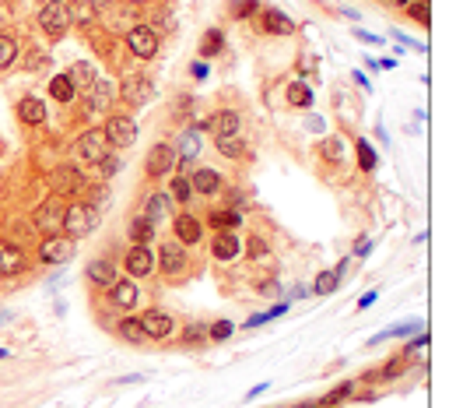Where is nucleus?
Returning a JSON list of instances; mask_svg holds the SVG:
<instances>
[{
	"mask_svg": "<svg viewBox=\"0 0 456 408\" xmlns=\"http://www.w3.org/2000/svg\"><path fill=\"white\" fill-rule=\"evenodd\" d=\"M95 225H99V212L91 208V204H67L64 232L71 240H81V236H88V232H95Z\"/></svg>",
	"mask_w": 456,
	"mask_h": 408,
	"instance_id": "obj_1",
	"label": "nucleus"
},
{
	"mask_svg": "<svg viewBox=\"0 0 456 408\" xmlns=\"http://www.w3.org/2000/svg\"><path fill=\"white\" fill-rule=\"evenodd\" d=\"M77 159L81 162H88V166H99L106 155H109V137H106V131H84L81 137H77Z\"/></svg>",
	"mask_w": 456,
	"mask_h": 408,
	"instance_id": "obj_2",
	"label": "nucleus"
},
{
	"mask_svg": "<svg viewBox=\"0 0 456 408\" xmlns=\"http://www.w3.org/2000/svg\"><path fill=\"white\" fill-rule=\"evenodd\" d=\"M39 28L49 36H64L71 28V11L67 4H60V0H46V4L39 8Z\"/></svg>",
	"mask_w": 456,
	"mask_h": 408,
	"instance_id": "obj_3",
	"label": "nucleus"
},
{
	"mask_svg": "<svg viewBox=\"0 0 456 408\" xmlns=\"http://www.w3.org/2000/svg\"><path fill=\"white\" fill-rule=\"evenodd\" d=\"M127 46H130V53L134 56H155L158 53V32L151 25H134L130 32H127Z\"/></svg>",
	"mask_w": 456,
	"mask_h": 408,
	"instance_id": "obj_4",
	"label": "nucleus"
},
{
	"mask_svg": "<svg viewBox=\"0 0 456 408\" xmlns=\"http://www.w3.org/2000/svg\"><path fill=\"white\" fill-rule=\"evenodd\" d=\"M64 212H67V204H64V197H49V201H43L39 204V212H36V225L43 229V232H56V229H64Z\"/></svg>",
	"mask_w": 456,
	"mask_h": 408,
	"instance_id": "obj_5",
	"label": "nucleus"
},
{
	"mask_svg": "<svg viewBox=\"0 0 456 408\" xmlns=\"http://www.w3.org/2000/svg\"><path fill=\"white\" fill-rule=\"evenodd\" d=\"M106 137H109V144H116V148H127V144L137 141V124L130 120V116H109L106 120Z\"/></svg>",
	"mask_w": 456,
	"mask_h": 408,
	"instance_id": "obj_6",
	"label": "nucleus"
},
{
	"mask_svg": "<svg viewBox=\"0 0 456 408\" xmlns=\"http://www.w3.org/2000/svg\"><path fill=\"white\" fill-rule=\"evenodd\" d=\"M39 257L46 264H64V260L74 257V240L71 236H46L39 247Z\"/></svg>",
	"mask_w": 456,
	"mask_h": 408,
	"instance_id": "obj_7",
	"label": "nucleus"
},
{
	"mask_svg": "<svg viewBox=\"0 0 456 408\" xmlns=\"http://www.w3.org/2000/svg\"><path fill=\"white\" fill-rule=\"evenodd\" d=\"M49 183H53L56 197H67V194H77L84 187V177H81V169H74V166H60L49 177Z\"/></svg>",
	"mask_w": 456,
	"mask_h": 408,
	"instance_id": "obj_8",
	"label": "nucleus"
},
{
	"mask_svg": "<svg viewBox=\"0 0 456 408\" xmlns=\"http://www.w3.org/2000/svg\"><path fill=\"white\" fill-rule=\"evenodd\" d=\"M123 99L130 102V106H144L151 95H155V84H151V78H144V74H130V78H123Z\"/></svg>",
	"mask_w": 456,
	"mask_h": 408,
	"instance_id": "obj_9",
	"label": "nucleus"
},
{
	"mask_svg": "<svg viewBox=\"0 0 456 408\" xmlns=\"http://www.w3.org/2000/svg\"><path fill=\"white\" fill-rule=\"evenodd\" d=\"M137 324H141V331H144L147 338H169V335H172V317L162 313V310H147V313H141V317H137Z\"/></svg>",
	"mask_w": 456,
	"mask_h": 408,
	"instance_id": "obj_10",
	"label": "nucleus"
},
{
	"mask_svg": "<svg viewBox=\"0 0 456 408\" xmlns=\"http://www.w3.org/2000/svg\"><path fill=\"white\" fill-rule=\"evenodd\" d=\"M176 166V152H172V144H155V148L147 152V177H165V172Z\"/></svg>",
	"mask_w": 456,
	"mask_h": 408,
	"instance_id": "obj_11",
	"label": "nucleus"
},
{
	"mask_svg": "<svg viewBox=\"0 0 456 408\" xmlns=\"http://www.w3.org/2000/svg\"><path fill=\"white\" fill-rule=\"evenodd\" d=\"M158 260H162V271L172 275V278L187 271V253H182V243H162Z\"/></svg>",
	"mask_w": 456,
	"mask_h": 408,
	"instance_id": "obj_12",
	"label": "nucleus"
},
{
	"mask_svg": "<svg viewBox=\"0 0 456 408\" xmlns=\"http://www.w3.org/2000/svg\"><path fill=\"white\" fill-rule=\"evenodd\" d=\"M21 271H25V253H21L18 247H11V243L0 240V275H4V278H14V275H21Z\"/></svg>",
	"mask_w": 456,
	"mask_h": 408,
	"instance_id": "obj_13",
	"label": "nucleus"
},
{
	"mask_svg": "<svg viewBox=\"0 0 456 408\" xmlns=\"http://www.w3.org/2000/svg\"><path fill=\"white\" fill-rule=\"evenodd\" d=\"M127 271L134 275V278H141V275H151L155 271V257H151V250L147 247H130V253H127Z\"/></svg>",
	"mask_w": 456,
	"mask_h": 408,
	"instance_id": "obj_14",
	"label": "nucleus"
},
{
	"mask_svg": "<svg viewBox=\"0 0 456 408\" xmlns=\"http://www.w3.org/2000/svg\"><path fill=\"white\" fill-rule=\"evenodd\" d=\"M239 113H232V109H221V113H215L211 116V131H215V137H235L239 134Z\"/></svg>",
	"mask_w": 456,
	"mask_h": 408,
	"instance_id": "obj_15",
	"label": "nucleus"
},
{
	"mask_svg": "<svg viewBox=\"0 0 456 408\" xmlns=\"http://www.w3.org/2000/svg\"><path fill=\"white\" fill-rule=\"evenodd\" d=\"M172 229H176L179 243H200V236H204V225H200V218H193V215H179V218L172 222Z\"/></svg>",
	"mask_w": 456,
	"mask_h": 408,
	"instance_id": "obj_16",
	"label": "nucleus"
},
{
	"mask_svg": "<svg viewBox=\"0 0 456 408\" xmlns=\"http://www.w3.org/2000/svg\"><path fill=\"white\" fill-rule=\"evenodd\" d=\"M88 282L99 285V288H112V285H116V268H112V260H91V264H88Z\"/></svg>",
	"mask_w": 456,
	"mask_h": 408,
	"instance_id": "obj_17",
	"label": "nucleus"
},
{
	"mask_svg": "<svg viewBox=\"0 0 456 408\" xmlns=\"http://www.w3.org/2000/svg\"><path fill=\"white\" fill-rule=\"evenodd\" d=\"M67 81L74 84V92H88L91 89V84H95L99 81V74H95V67H91V64H84V60H77L71 71H67Z\"/></svg>",
	"mask_w": 456,
	"mask_h": 408,
	"instance_id": "obj_18",
	"label": "nucleus"
},
{
	"mask_svg": "<svg viewBox=\"0 0 456 408\" xmlns=\"http://www.w3.org/2000/svg\"><path fill=\"white\" fill-rule=\"evenodd\" d=\"M109 102H112V84H109V81H95V84L88 89V109H91V113H106Z\"/></svg>",
	"mask_w": 456,
	"mask_h": 408,
	"instance_id": "obj_19",
	"label": "nucleus"
},
{
	"mask_svg": "<svg viewBox=\"0 0 456 408\" xmlns=\"http://www.w3.org/2000/svg\"><path fill=\"white\" fill-rule=\"evenodd\" d=\"M109 293H112V303H116V306L130 310V306L137 303V296H141V288H137V285H134V278H130V282H116V285L109 288Z\"/></svg>",
	"mask_w": 456,
	"mask_h": 408,
	"instance_id": "obj_20",
	"label": "nucleus"
},
{
	"mask_svg": "<svg viewBox=\"0 0 456 408\" xmlns=\"http://www.w3.org/2000/svg\"><path fill=\"white\" fill-rule=\"evenodd\" d=\"M18 116H21L28 127H39V124L46 120V106H43L39 99H21V102H18Z\"/></svg>",
	"mask_w": 456,
	"mask_h": 408,
	"instance_id": "obj_21",
	"label": "nucleus"
},
{
	"mask_svg": "<svg viewBox=\"0 0 456 408\" xmlns=\"http://www.w3.org/2000/svg\"><path fill=\"white\" fill-rule=\"evenodd\" d=\"M211 250H215L218 260H232L239 253V236H235V232H218L215 243H211Z\"/></svg>",
	"mask_w": 456,
	"mask_h": 408,
	"instance_id": "obj_22",
	"label": "nucleus"
},
{
	"mask_svg": "<svg viewBox=\"0 0 456 408\" xmlns=\"http://www.w3.org/2000/svg\"><path fill=\"white\" fill-rule=\"evenodd\" d=\"M197 194H215L218 187H221V177H218V172L215 169H197L193 172V183H190Z\"/></svg>",
	"mask_w": 456,
	"mask_h": 408,
	"instance_id": "obj_23",
	"label": "nucleus"
},
{
	"mask_svg": "<svg viewBox=\"0 0 456 408\" xmlns=\"http://www.w3.org/2000/svg\"><path fill=\"white\" fill-rule=\"evenodd\" d=\"M127 236H130L134 247H144L151 236H155V222H151V218H134L130 229H127Z\"/></svg>",
	"mask_w": 456,
	"mask_h": 408,
	"instance_id": "obj_24",
	"label": "nucleus"
},
{
	"mask_svg": "<svg viewBox=\"0 0 456 408\" xmlns=\"http://www.w3.org/2000/svg\"><path fill=\"white\" fill-rule=\"evenodd\" d=\"M263 28H267V32H278V36H291V32H295V25H291L281 11H274V8L263 14Z\"/></svg>",
	"mask_w": 456,
	"mask_h": 408,
	"instance_id": "obj_25",
	"label": "nucleus"
},
{
	"mask_svg": "<svg viewBox=\"0 0 456 408\" xmlns=\"http://www.w3.org/2000/svg\"><path fill=\"white\" fill-rule=\"evenodd\" d=\"M169 208H172V197H169V194H151V197H147V215H144V218L158 222V218L169 215Z\"/></svg>",
	"mask_w": 456,
	"mask_h": 408,
	"instance_id": "obj_26",
	"label": "nucleus"
},
{
	"mask_svg": "<svg viewBox=\"0 0 456 408\" xmlns=\"http://www.w3.org/2000/svg\"><path fill=\"white\" fill-rule=\"evenodd\" d=\"M221 49H225V32H221V28H207L204 39H200V53L204 56H215Z\"/></svg>",
	"mask_w": 456,
	"mask_h": 408,
	"instance_id": "obj_27",
	"label": "nucleus"
},
{
	"mask_svg": "<svg viewBox=\"0 0 456 408\" xmlns=\"http://www.w3.org/2000/svg\"><path fill=\"white\" fill-rule=\"evenodd\" d=\"M67 11H71V21H77V25H91V18H95L91 0H71Z\"/></svg>",
	"mask_w": 456,
	"mask_h": 408,
	"instance_id": "obj_28",
	"label": "nucleus"
},
{
	"mask_svg": "<svg viewBox=\"0 0 456 408\" xmlns=\"http://www.w3.org/2000/svg\"><path fill=\"white\" fill-rule=\"evenodd\" d=\"M49 95H53L56 102H71V99H74V84L67 81V74H60V78L49 81Z\"/></svg>",
	"mask_w": 456,
	"mask_h": 408,
	"instance_id": "obj_29",
	"label": "nucleus"
},
{
	"mask_svg": "<svg viewBox=\"0 0 456 408\" xmlns=\"http://www.w3.org/2000/svg\"><path fill=\"white\" fill-rule=\"evenodd\" d=\"M288 102H291V106H309V102H313L309 84H306V81H295V84H288Z\"/></svg>",
	"mask_w": 456,
	"mask_h": 408,
	"instance_id": "obj_30",
	"label": "nucleus"
},
{
	"mask_svg": "<svg viewBox=\"0 0 456 408\" xmlns=\"http://www.w3.org/2000/svg\"><path fill=\"white\" fill-rule=\"evenodd\" d=\"M119 338H127L130 345H141V341H147V335L141 331V324H137L134 317H127L123 324H119Z\"/></svg>",
	"mask_w": 456,
	"mask_h": 408,
	"instance_id": "obj_31",
	"label": "nucleus"
},
{
	"mask_svg": "<svg viewBox=\"0 0 456 408\" xmlns=\"http://www.w3.org/2000/svg\"><path fill=\"white\" fill-rule=\"evenodd\" d=\"M14 60H18V43L11 36H0V71L11 67Z\"/></svg>",
	"mask_w": 456,
	"mask_h": 408,
	"instance_id": "obj_32",
	"label": "nucleus"
},
{
	"mask_svg": "<svg viewBox=\"0 0 456 408\" xmlns=\"http://www.w3.org/2000/svg\"><path fill=\"white\" fill-rule=\"evenodd\" d=\"M211 225L215 229H239L242 225V212H215L211 215Z\"/></svg>",
	"mask_w": 456,
	"mask_h": 408,
	"instance_id": "obj_33",
	"label": "nucleus"
},
{
	"mask_svg": "<svg viewBox=\"0 0 456 408\" xmlns=\"http://www.w3.org/2000/svg\"><path fill=\"white\" fill-rule=\"evenodd\" d=\"M218 152H221L225 159H239L242 152H246V144H242L239 137H218Z\"/></svg>",
	"mask_w": 456,
	"mask_h": 408,
	"instance_id": "obj_34",
	"label": "nucleus"
},
{
	"mask_svg": "<svg viewBox=\"0 0 456 408\" xmlns=\"http://www.w3.org/2000/svg\"><path fill=\"white\" fill-rule=\"evenodd\" d=\"M337 282H341V275H337V271H323V275L316 278V288H313V293H320V296H330L333 288H337Z\"/></svg>",
	"mask_w": 456,
	"mask_h": 408,
	"instance_id": "obj_35",
	"label": "nucleus"
},
{
	"mask_svg": "<svg viewBox=\"0 0 456 408\" xmlns=\"http://www.w3.org/2000/svg\"><path fill=\"white\" fill-rule=\"evenodd\" d=\"M179 148H182V159H193V155L200 152V137H197V131H187V134H182Z\"/></svg>",
	"mask_w": 456,
	"mask_h": 408,
	"instance_id": "obj_36",
	"label": "nucleus"
},
{
	"mask_svg": "<svg viewBox=\"0 0 456 408\" xmlns=\"http://www.w3.org/2000/svg\"><path fill=\"white\" fill-rule=\"evenodd\" d=\"M204 341H207V328H204V324H190V328H187V335H182V345L200 348Z\"/></svg>",
	"mask_w": 456,
	"mask_h": 408,
	"instance_id": "obj_37",
	"label": "nucleus"
},
{
	"mask_svg": "<svg viewBox=\"0 0 456 408\" xmlns=\"http://www.w3.org/2000/svg\"><path fill=\"white\" fill-rule=\"evenodd\" d=\"M190 194H193L190 180H187V177H176V183H172V194H169V197H176V201H182V204H190Z\"/></svg>",
	"mask_w": 456,
	"mask_h": 408,
	"instance_id": "obj_38",
	"label": "nucleus"
},
{
	"mask_svg": "<svg viewBox=\"0 0 456 408\" xmlns=\"http://www.w3.org/2000/svg\"><path fill=\"white\" fill-rule=\"evenodd\" d=\"M358 159H361V169H369V172H372V169H376V162H379L369 141H358Z\"/></svg>",
	"mask_w": 456,
	"mask_h": 408,
	"instance_id": "obj_39",
	"label": "nucleus"
},
{
	"mask_svg": "<svg viewBox=\"0 0 456 408\" xmlns=\"http://www.w3.org/2000/svg\"><path fill=\"white\" fill-rule=\"evenodd\" d=\"M341 155H344V141H341V137H330V141H323V159L341 162Z\"/></svg>",
	"mask_w": 456,
	"mask_h": 408,
	"instance_id": "obj_40",
	"label": "nucleus"
},
{
	"mask_svg": "<svg viewBox=\"0 0 456 408\" xmlns=\"http://www.w3.org/2000/svg\"><path fill=\"white\" fill-rule=\"evenodd\" d=\"M256 8H260V0H232L235 18H250V14H256Z\"/></svg>",
	"mask_w": 456,
	"mask_h": 408,
	"instance_id": "obj_41",
	"label": "nucleus"
},
{
	"mask_svg": "<svg viewBox=\"0 0 456 408\" xmlns=\"http://www.w3.org/2000/svg\"><path fill=\"white\" fill-rule=\"evenodd\" d=\"M228 335H232V324H228V320H218V324L207 328V338H211V341H225Z\"/></svg>",
	"mask_w": 456,
	"mask_h": 408,
	"instance_id": "obj_42",
	"label": "nucleus"
},
{
	"mask_svg": "<svg viewBox=\"0 0 456 408\" xmlns=\"http://www.w3.org/2000/svg\"><path fill=\"white\" fill-rule=\"evenodd\" d=\"M278 313H285V303H281V306H274V310H267V313H256V317H250V320H246V328H260V324H267V320H274Z\"/></svg>",
	"mask_w": 456,
	"mask_h": 408,
	"instance_id": "obj_43",
	"label": "nucleus"
},
{
	"mask_svg": "<svg viewBox=\"0 0 456 408\" xmlns=\"http://www.w3.org/2000/svg\"><path fill=\"white\" fill-rule=\"evenodd\" d=\"M99 166H102V177H112V172L119 169V159H116V155H106Z\"/></svg>",
	"mask_w": 456,
	"mask_h": 408,
	"instance_id": "obj_44",
	"label": "nucleus"
},
{
	"mask_svg": "<svg viewBox=\"0 0 456 408\" xmlns=\"http://www.w3.org/2000/svg\"><path fill=\"white\" fill-rule=\"evenodd\" d=\"M411 18H418L421 25H429V4H414L411 8Z\"/></svg>",
	"mask_w": 456,
	"mask_h": 408,
	"instance_id": "obj_45",
	"label": "nucleus"
},
{
	"mask_svg": "<svg viewBox=\"0 0 456 408\" xmlns=\"http://www.w3.org/2000/svg\"><path fill=\"white\" fill-rule=\"evenodd\" d=\"M424 345H429V335H421L418 341H411V345H407V356H414V352H424Z\"/></svg>",
	"mask_w": 456,
	"mask_h": 408,
	"instance_id": "obj_46",
	"label": "nucleus"
},
{
	"mask_svg": "<svg viewBox=\"0 0 456 408\" xmlns=\"http://www.w3.org/2000/svg\"><path fill=\"white\" fill-rule=\"evenodd\" d=\"M250 250L256 253V260H270V253H267V247H263L260 240H253V243H250Z\"/></svg>",
	"mask_w": 456,
	"mask_h": 408,
	"instance_id": "obj_47",
	"label": "nucleus"
},
{
	"mask_svg": "<svg viewBox=\"0 0 456 408\" xmlns=\"http://www.w3.org/2000/svg\"><path fill=\"white\" fill-rule=\"evenodd\" d=\"M260 293H263V296H274V293H278V282H263Z\"/></svg>",
	"mask_w": 456,
	"mask_h": 408,
	"instance_id": "obj_48",
	"label": "nucleus"
},
{
	"mask_svg": "<svg viewBox=\"0 0 456 408\" xmlns=\"http://www.w3.org/2000/svg\"><path fill=\"white\" fill-rule=\"evenodd\" d=\"M386 4H397V8H407V4H411V0H386Z\"/></svg>",
	"mask_w": 456,
	"mask_h": 408,
	"instance_id": "obj_49",
	"label": "nucleus"
},
{
	"mask_svg": "<svg viewBox=\"0 0 456 408\" xmlns=\"http://www.w3.org/2000/svg\"><path fill=\"white\" fill-rule=\"evenodd\" d=\"M91 4H95V8H109V4H112V0H91Z\"/></svg>",
	"mask_w": 456,
	"mask_h": 408,
	"instance_id": "obj_50",
	"label": "nucleus"
},
{
	"mask_svg": "<svg viewBox=\"0 0 456 408\" xmlns=\"http://www.w3.org/2000/svg\"><path fill=\"white\" fill-rule=\"evenodd\" d=\"M130 4H144V0H130Z\"/></svg>",
	"mask_w": 456,
	"mask_h": 408,
	"instance_id": "obj_51",
	"label": "nucleus"
},
{
	"mask_svg": "<svg viewBox=\"0 0 456 408\" xmlns=\"http://www.w3.org/2000/svg\"><path fill=\"white\" fill-rule=\"evenodd\" d=\"M298 408H313V405H298Z\"/></svg>",
	"mask_w": 456,
	"mask_h": 408,
	"instance_id": "obj_52",
	"label": "nucleus"
},
{
	"mask_svg": "<svg viewBox=\"0 0 456 408\" xmlns=\"http://www.w3.org/2000/svg\"><path fill=\"white\" fill-rule=\"evenodd\" d=\"M320 408H330V405H320Z\"/></svg>",
	"mask_w": 456,
	"mask_h": 408,
	"instance_id": "obj_53",
	"label": "nucleus"
}]
</instances>
